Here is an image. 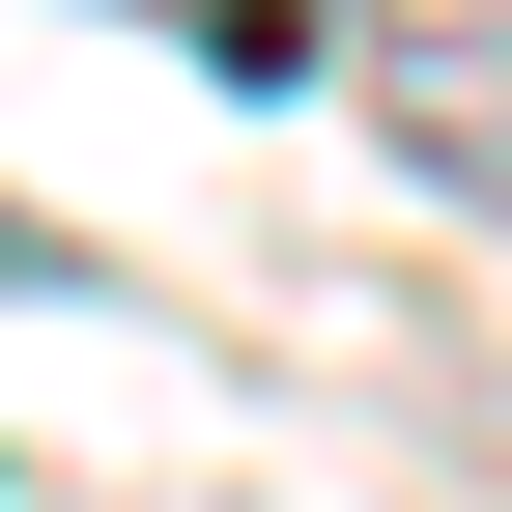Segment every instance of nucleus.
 I'll return each instance as SVG.
<instances>
[{"label": "nucleus", "instance_id": "3", "mask_svg": "<svg viewBox=\"0 0 512 512\" xmlns=\"http://www.w3.org/2000/svg\"><path fill=\"white\" fill-rule=\"evenodd\" d=\"M0 285H57V228H29V200H0Z\"/></svg>", "mask_w": 512, "mask_h": 512}, {"label": "nucleus", "instance_id": "1", "mask_svg": "<svg viewBox=\"0 0 512 512\" xmlns=\"http://www.w3.org/2000/svg\"><path fill=\"white\" fill-rule=\"evenodd\" d=\"M342 86H370V143H399L427 200H484V228H512V0H370Z\"/></svg>", "mask_w": 512, "mask_h": 512}, {"label": "nucleus", "instance_id": "2", "mask_svg": "<svg viewBox=\"0 0 512 512\" xmlns=\"http://www.w3.org/2000/svg\"><path fill=\"white\" fill-rule=\"evenodd\" d=\"M171 57H228V86H285V57H342V0H143Z\"/></svg>", "mask_w": 512, "mask_h": 512}]
</instances>
